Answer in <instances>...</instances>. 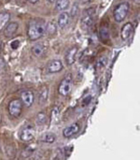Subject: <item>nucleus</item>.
Segmentation results:
<instances>
[{
	"label": "nucleus",
	"mask_w": 140,
	"mask_h": 160,
	"mask_svg": "<svg viewBox=\"0 0 140 160\" xmlns=\"http://www.w3.org/2000/svg\"><path fill=\"white\" fill-rule=\"evenodd\" d=\"M46 22L43 19H33L30 21L27 29V36L31 40L40 38L46 33Z\"/></svg>",
	"instance_id": "obj_1"
},
{
	"label": "nucleus",
	"mask_w": 140,
	"mask_h": 160,
	"mask_svg": "<svg viewBox=\"0 0 140 160\" xmlns=\"http://www.w3.org/2000/svg\"><path fill=\"white\" fill-rule=\"evenodd\" d=\"M95 15H96V9L94 7L86 8L83 11L82 17H81V26L85 30H89L95 22Z\"/></svg>",
	"instance_id": "obj_2"
},
{
	"label": "nucleus",
	"mask_w": 140,
	"mask_h": 160,
	"mask_svg": "<svg viewBox=\"0 0 140 160\" xmlns=\"http://www.w3.org/2000/svg\"><path fill=\"white\" fill-rule=\"evenodd\" d=\"M129 9H130V5L128 2H122V3L118 4L113 10L114 20L117 22H123L129 13Z\"/></svg>",
	"instance_id": "obj_3"
},
{
	"label": "nucleus",
	"mask_w": 140,
	"mask_h": 160,
	"mask_svg": "<svg viewBox=\"0 0 140 160\" xmlns=\"http://www.w3.org/2000/svg\"><path fill=\"white\" fill-rule=\"evenodd\" d=\"M72 86H73L72 76H71V74H68L61 82V83L59 85V88H58V92H59V94L61 96L67 97L70 94L71 90H72Z\"/></svg>",
	"instance_id": "obj_4"
},
{
	"label": "nucleus",
	"mask_w": 140,
	"mask_h": 160,
	"mask_svg": "<svg viewBox=\"0 0 140 160\" xmlns=\"http://www.w3.org/2000/svg\"><path fill=\"white\" fill-rule=\"evenodd\" d=\"M22 103L21 99L14 98L8 103V112L12 117L14 118L19 117L22 114Z\"/></svg>",
	"instance_id": "obj_5"
},
{
	"label": "nucleus",
	"mask_w": 140,
	"mask_h": 160,
	"mask_svg": "<svg viewBox=\"0 0 140 160\" xmlns=\"http://www.w3.org/2000/svg\"><path fill=\"white\" fill-rule=\"evenodd\" d=\"M34 137H35V129L31 125H28L22 129L20 138L22 142H29L34 139Z\"/></svg>",
	"instance_id": "obj_6"
},
{
	"label": "nucleus",
	"mask_w": 140,
	"mask_h": 160,
	"mask_svg": "<svg viewBox=\"0 0 140 160\" xmlns=\"http://www.w3.org/2000/svg\"><path fill=\"white\" fill-rule=\"evenodd\" d=\"M21 101L22 103V105H24L25 107L29 108L34 104L35 101V95L32 91L26 90L22 92L21 94Z\"/></svg>",
	"instance_id": "obj_7"
},
{
	"label": "nucleus",
	"mask_w": 140,
	"mask_h": 160,
	"mask_svg": "<svg viewBox=\"0 0 140 160\" xmlns=\"http://www.w3.org/2000/svg\"><path fill=\"white\" fill-rule=\"evenodd\" d=\"M64 68V65L61 60L53 59L51 60L47 66V72L48 73H57L60 72Z\"/></svg>",
	"instance_id": "obj_8"
},
{
	"label": "nucleus",
	"mask_w": 140,
	"mask_h": 160,
	"mask_svg": "<svg viewBox=\"0 0 140 160\" xmlns=\"http://www.w3.org/2000/svg\"><path fill=\"white\" fill-rule=\"evenodd\" d=\"M134 32V26L132 22H126L123 24V26L122 27L121 30V38L123 40L126 41L130 38V37L132 36Z\"/></svg>",
	"instance_id": "obj_9"
},
{
	"label": "nucleus",
	"mask_w": 140,
	"mask_h": 160,
	"mask_svg": "<svg viewBox=\"0 0 140 160\" xmlns=\"http://www.w3.org/2000/svg\"><path fill=\"white\" fill-rule=\"evenodd\" d=\"M79 51V48L77 46H72L71 48H69L65 53V63L68 65V66H71L75 63L76 61V55H77V52Z\"/></svg>",
	"instance_id": "obj_10"
},
{
	"label": "nucleus",
	"mask_w": 140,
	"mask_h": 160,
	"mask_svg": "<svg viewBox=\"0 0 140 160\" xmlns=\"http://www.w3.org/2000/svg\"><path fill=\"white\" fill-rule=\"evenodd\" d=\"M19 23L16 22H11L7 23L4 28V35L6 38H12L18 31Z\"/></svg>",
	"instance_id": "obj_11"
},
{
	"label": "nucleus",
	"mask_w": 140,
	"mask_h": 160,
	"mask_svg": "<svg viewBox=\"0 0 140 160\" xmlns=\"http://www.w3.org/2000/svg\"><path fill=\"white\" fill-rule=\"evenodd\" d=\"M80 129V124L78 123H74L72 125H70L69 127H66L65 128H64L63 130V135L65 138H70L74 135H76L77 133H79Z\"/></svg>",
	"instance_id": "obj_12"
},
{
	"label": "nucleus",
	"mask_w": 140,
	"mask_h": 160,
	"mask_svg": "<svg viewBox=\"0 0 140 160\" xmlns=\"http://www.w3.org/2000/svg\"><path fill=\"white\" fill-rule=\"evenodd\" d=\"M69 19H70L69 13L65 12V11H63L59 15V18H58V25H59V27L60 28H65L69 23Z\"/></svg>",
	"instance_id": "obj_13"
},
{
	"label": "nucleus",
	"mask_w": 140,
	"mask_h": 160,
	"mask_svg": "<svg viewBox=\"0 0 140 160\" xmlns=\"http://www.w3.org/2000/svg\"><path fill=\"white\" fill-rule=\"evenodd\" d=\"M9 18H10V14L7 11L0 12V31H2L5 28V26L8 23Z\"/></svg>",
	"instance_id": "obj_14"
},
{
	"label": "nucleus",
	"mask_w": 140,
	"mask_h": 160,
	"mask_svg": "<svg viewBox=\"0 0 140 160\" xmlns=\"http://www.w3.org/2000/svg\"><path fill=\"white\" fill-rule=\"evenodd\" d=\"M54 3L58 11H64L69 7V0H56Z\"/></svg>",
	"instance_id": "obj_15"
},
{
	"label": "nucleus",
	"mask_w": 140,
	"mask_h": 160,
	"mask_svg": "<svg viewBox=\"0 0 140 160\" xmlns=\"http://www.w3.org/2000/svg\"><path fill=\"white\" fill-rule=\"evenodd\" d=\"M48 97H49V88L44 86L39 92V102L40 104H45L48 101Z\"/></svg>",
	"instance_id": "obj_16"
},
{
	"label": "nucleus",
	"mask_w": 140,
	"mask_h": 160,
	"mask_svg": "<svg viewBox=\"0 0 140 160\" xmlns=\"http://www.w3.org/2000/svg\"><path fill=\"white\" fill-rule=\"evenodd\" d=\"M55 140H56V135L51 132H47V133L43 134L41 137V141L46 143H52V142H54Z\"/></svg>",
	"instance_id": "obj_17"
},
{
	"label": "nucleus",
	"mask_w": 140,
	"mask_h": 160,
	"mask_svg": "<svg viewBox=\"0 0 140 160\" xmlns=\"http://www.w3.org/2000/svg\"><path fill=\"white\" fill-rule=\"evenodd\" d=\"M44 51H45V47H44L43 44H41V43H37V44L34 45L33 48H32V52H33V54L36 55V56H40V55H42L43 52H44Z\"/></svg>",
	"instance_id": "obj_18"
},
{
	"label": "nucleus",
	"mask_w": 140,
	"mask_h": 160,
	"mask_svg": "<svg viewBox=\"0 0 140 160\" xmlns=\"http://www.w3.org/2000/svg\"><path fill=\"white\" fill-rule=\"evenodd\" d=\"M99 36H100V38L103 40V41H106L109 39V28L107 25H102L100 30H99Z\"/></svg>",
	"instance_id": "obj_19"
},
{
	"label": "nucleus",
	"mask_w": 140,
	"mask_h": 160,
	"mask_svg": "<svg viewBox=\"0 0 140 160\" xmlns=\"http://www.w3.org/2000/svg\"><path fill=\"white\" fill-rule=\"evenodd\" d=\"M59 117H60V111L57 107H55L52 111H51V124H57L59 121Z\"/></svg>",
	"instance_id": "obj_20"
},
{
	"label": "nucleus",
	"mask_w": 140,
	"mask_h": 160,
	"mask_svg": "<svg viewBox=\"0 0 140 160\" xmlns=\"http://www.w3.org/2000/svg\"><path fill=\"white\" fill-rule=\"evenodd\" d=\"M47 122V115L44 113V112H39L37 115H36V123L37 126H43L45 125Z\"/></svg>",
	"instance_id": "obj_21"
},
{
	"label": "nucleus",
	"mask_w": 140,
	"mask_h": 160,
	"mask_svg": "<svg viewBox=\"0 0 140 160\" xmlns=\"http://www.w3.org/2000/svg\"><path fill=\"white\" fill-rule=\"evenodd\" d=\"M46 31H47L48 33H50L51 35L55 34V32H56V26H55V24H54L52 22H51L46 26Z\"/></svg>",
	"instance_id": "obj_22"
},
{
	"label": "nucleus",
	"mask_w": 140,
	"mask_h": 160,
	"mask_svg": "<svg viewBox=\"0 0 140 160\" xmlns=\"http://www.w3.org/2000/svg\"><path fill=\"white\" fill-rule=\"evenodd\" d=\"M108 63V58L106 57H102L99 59V61L97 62V65H96V68H104L106 66V64Z\"/></svg>",
	"instance_id": "obj_23"
},
{
	"label": "nucleus",
	"mask_w": 140,
	"mask_h": 160,
	"mask_svg": "<svg viewBox=\"0 0 140 160\" xmlns=\"http://www.w3.org/2000/svg\"><path fill=\"white\" fill-rule=\"evenodd\" d=\"M4 68H5V61H4L3 57H2V56H0V73L3 71Z\"/></svg>",
	"instance_id": "obj_24"
},
{
	"label": "nucleus",
	"mask_w": 140,
	"mask_h": 160,
	"mask_svg": "<svg viewBox=\"0 0 140 160\" xmlns=\"http://www.w3.org/2000/svg\"><path fill=\"white\" fill-rule=\"evenodd\" d=\"M19 44H20V42L18 41V40H14L12 43H11V47H12V49H17L18 47H19Z\"/></svg>",
	"instance_id": "obj_25"
},
{
	"label": "nucleus",
	"mask_w": 140,
	"mask_h": 160,
	"mask_svg": "<svg viewBox=\"0 0 140 160\" xmlns=\"http://www.w3.org/2000/svg\"><path fill=\"white\" fill-rule=\"evenodd\" d=\"M81 4H89V3H91L93 0H79Z\"/></svg>",
	"instance_id": "obj_26"
},
{
	"label": "nucleus",
	"mask_w": 140,
	"mask_h": 160,
	"mask_svg": "<svg viewBox=\"0 0 140 160\" xmlns=\"http://www.w3.org/2000/svg\"><path fill=\"white\" fill-rule=\"evenodd\" d=\"M37 1H39V0H29V2L32 3V4H35V3H36Z\"/></svg>",
	"instance_id": "obj_27"
},
{
	"label": "nucleus",
	"mask_w": 140,
	"mask_h": 160,
	"mask_svg": "<svg viewBox=\"0 0 140 160\" xmlns=\"http://www.w3.org/2000/svg\"><path fill=\"white\" fill-rule=\"evenodd\" d=\"M47 1H48V2H50V3H54L56 0H47Z\"/></svg>",
	"instance_id": "obj_28"
},
{
	"label": "nucleus",
	"mask_w": 140,
	"mask_h": 160,
	"mask_svg": "<svg viewBox=\"0 0 140 160\" xmlns=\"http://www.w3.org/2000/svg\"><path fill=\"white\" fill-rule=\"evenodd\" d=\"M1 47H2V40H1V38H0V49H1Z\"/></svg>",
	"instance_id": "obj_29"
},
{
	"label": "nucleus",
	"mask_w": 140,
	"mask_h": 160,
	"mask_svg": "<svg viewBox=\"0 0 140 160\" xmlns=\"http://www.w3.org/2000/svg\"><path fill=\"white\" fill-rule=\"evenodd\" d=\"M135 2H137V3H139V0H134Z\"/></svg>",
	"instance_id": "obj_30"
}]
</instances>
